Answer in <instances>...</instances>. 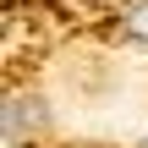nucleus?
Instances as JSON below:
<instances>
[{"instance_id":"f257e3e1","label":"nucleus","mask_w":148,"mask_h":148,"mask_svg":"<svg viewBox=\"0 0 148 148\" xmlns=\"http://www.w3.org/2000/svg\"><path fill=\"white\" fill-rule=\"evenodd\" d=\"M38 126H44V104L16 93V99L5 104V143H22V137H27V132H38Z\"/></svg>"},{"instance_id":"f03ea898","label":"nucleus","mask_w":148,"mask_h":148,"mask_svg":"<svg viewBox=\"0 0 148 148\" xmlns=\"http://www.w3.org/2000/svg\"><path fill=\"white\" fill-rule=\"evenodd\" d=\"M121 33H126V38H137V44H148V0H137V5L121 16Z\"/></svg>"},{"instance_id":"7ed1b4c3","label":"nucleus","mask_w":148,"mask_h":148,"mask_svg":"<svg viewBox=\"0 0 148 148\" xmlns=\"http://www.w3.org/2000/svg\"><path fill=\"white\" fill-rule=\"evenodd\" d=\"M143 148H148V143H143Z\"/></svg>"}]
</instances>
